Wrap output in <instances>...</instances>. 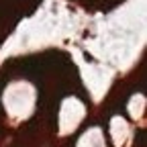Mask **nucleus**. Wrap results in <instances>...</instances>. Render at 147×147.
Returning a JSON list of instances; mask_svg holds the SVG:
<instances>
[]
</instances>
